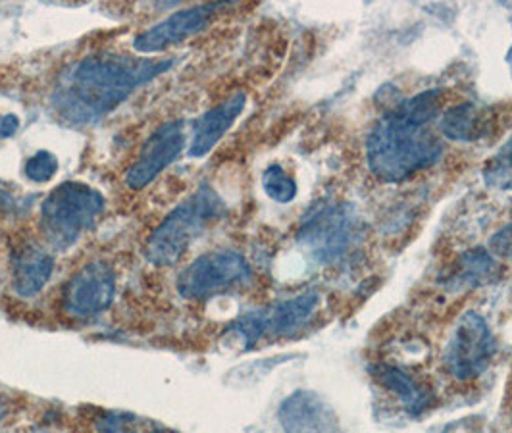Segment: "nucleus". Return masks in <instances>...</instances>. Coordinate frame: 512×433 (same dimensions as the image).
Here are the masks:
<instances>
[{
	"label": "nucleus",
	"instance_id": "f257e3e1",
	"mask_svg": "<svg viewBox=\"0 0 512 433\" xmlns=\"http://www.w3.org/2000/svg\"><path fill=\"white\" fill-rule=\"evenodd\" d=\"M176 62V58H137L124 52L87 54L56 79L52 112L66 126H93L137 89L172 70Z\"/></svg>",
	"mask_w": 512,
	"mask_h": 433
},
{
	"label": "nucleus",
	"instance_id": "f03ea898",
	"mask_svg": "<svg viewBox=\"0 0 512 433\" xmlns=\"http://www.w3.org/2000/svg\"><path fill=\"white\" fill-rule=\"evenodd\" d=\"M441 89L399 102L368 133L366 162L387 183H399L428 170L443 154V143L428 129L441 108Z\"/></svg>",
	"mask_w": 512,
	"mask_h": 433
},
{
	"label": "nucleus",
	"instance_id": "7ed1b4c3",
	"mask_svg": "<svg viewBox=\"0 0 512 433\" xmlns=\"http://www.w3.org/2000/svg\"><path fill=\"white\" fill-rule=\"evenodd\" d=\"M224 214L226 204L218 197V193L208 185H201L189 199L178 204L149 235L145 245L147 260L156 266L178 264L191 243Z\"/></svg>",
	"mask_w": 512,
	"mask_h": 433
},
{
	"label": "nucleus",
	"instance_id": "20e7f679",
	"mask_svg": "<svg viewBox=\"0 0 512 433\" xmlns=\"http://www.w3.org/2000/svg\"><path fill=\"white\" fill-rule=\"evenodd\" d=\"M103 193L81 181H64L41 204V233L56 251L74 247L104 212Z\"/></svg>",
	"mask_w": 512,
	"mask_h": 433
},
{
	"label": "nucleus",
	"instance_id": "39448f33",
	"mask_svg": "<svg viewBox=\"0 0 512 433\" xmlns=\"http://www.w3.org/2000/svg\"><path fill=\"white\" fill-rule=\"evenodd\" d=\"M357 216L347 204H324L305 216L297 241L312 260L333 264L351 249L357 237Z\"/></svg>",
	"mask_w": 512,
	"mask_h": 433
},
{
	"label": "nucleus",
	"instance_id": "423d86ee",
	"mask_svg": "<svg viewBox=\"0 0 512 433\" xmlns=\"http://www.w3.org/2000/svg\"><path fill=\"white\" fill-rule=\"evenodd\" d=\"M251 264L237 251H212L193 260L178 278L183 299L205 301L251 280Z\"/></svg>",
	"mask_w": 512,
	"mask_h": 433
},
{
	"label": "nucleus",
	"instance_id": "0eeeda50",
	"mask_svg": "<svg viewBox=\"0 0 512 433\" xmlns=\"http://www.w3.org/2000/svg\"><path fill=\"white\" fill-rule=\"evenodd\" d=\"M497 353V341L478 312H466L451 333L445 349V370L459 382L482 376Z\"/></svg>",
	"mask_w": 512,
	"mask_h": 433
},
{
	"label": "nucleus",
	"instance_id": "6e6552de",
	"mask_svg": "<svg viewBox=\"0 0 512 433\" xmlns=\"http://www.w3.org/2000/svg\"><path fill=\"white\" fill-rule=\"evenodd\" d=\"M116 295V272L104 260L87 262L68 280L62 291V308L74 320L97 318L108 310Z\"/></svg>",
	"mask_w": 512,
	"mask_h": 433
},
{
	"label": "nucleus",
	"instance_id": "1a4fd4ad",
	"mask_svg": "<svg viewBox=\"0 0 512 433\" xmlns=\"http://www.w3.org/2000/svg\"><path fill=\"white\" fill-rule=\"evenodd\" d=\"M183 145H185V129L181 120L158 126L143 143L135 162L129 166L126 183L135 191L145 189L172 162L180 158Z\"/></svg>",
	"mask_w": 512,
	"mask_h": 433
},
{
	"label": "nucleus",
	"instance_id": "9d476101",
	"mask_svg": "<svg viewBox=\"0 0 512 433\" xmlns=\"http://www.w3.org/2000/svg\"><path fill=\"white\" fill-rule=\"evenodd\" d=\"M220 6L222 4H218V2L216 4L208 2V4H199V6L180 10L172 16H168L166 20H162L160 24L139 33L133 41V47L141 54L166 51L181 41L205 31L206 27L210 26V22L214 20Z\"/></svg>",
	"mask_w": 512,
	"mask_h": 433
},
{
	"label": "nucleus",
	"instance_id": "9b49d317",
	"mask_svg": "<svg viewBox=\"0 0 512 433\" xmlns=\"http://www.w3.org/2000/svg\"><path fill=\"white\" fill-rule=\"evenodd\" d=\"M247 104L245 93H235L226 101L216 104L214 108L206 110L205 114L195 122L193 137L189 143V156L191 158H203L210 153L220 139L228 133L233 122L241 116Z\"/></svg>",
	"mask_w": 512,
	"mask_h": 433
},
{
	"label": "nucleus",
	"instance_id": "f8f14e48",
	"mask_svg": "<svg viewBox=\"0 0 512 433\" xmlns=\"http://www.w3.org/2000/svg\"><path fill=\"white\" fill-rule=\"evenodd\" d=\"M280 424L285 433L335 432V418L330 408L312 391H297L283 401Z\"/></svg>",
	"mask_w": 512,
	"mask_h": 433
},
{
	"label": "nucleus",
	"instance_id": "ddd939ff",
	"mask_svg": "<svg viewBox=\"0 0 512 433\" xmlns=\"http://www.w3.org/2000/svg\"><path fill=\"white\" fill-rule=\"evenodd\" d=\"M12 285L20 297H35L51 280L54 256L41 245L24 243L12 251Z\"/></svg>",
	"mask_w": 512,
	"mask_h": 433
},
{
	"label": "nucleus",
	"instance_id": "4468645a",
	"mask_svg": "<svg viewBox=\"0 0 512 433\" xmlns=\"http://www.w3.org/2000/svg\"><path fill=\"white\" fill-rule=\"evenodd\" d=\"M370 374L384 389L391 391L412 416L424 414L436 403L432 389L426 383L418 382L410 372L399 366L385 364V362L374 364L370 366Z\"/></svg>",
	"mask_w": 512,
	"mask_h": 433
},
{
	"label": "nucleus",
	"instance_id": "2eb2a0df",
	"mask_svg": "<svg viewBox=\"0 0 512 433\" xmlns=\"http://www.w3.org/2000/svg\"><path fill=\"white\" fill-rule=\"evenodd\" d=\"M318 306L316 293H305L283 303L272 306L268 312V333L276 337H287L301 330Z\"/></svg>",
	"mask_w": 512,
	"mask_h": 433
},
{
	"label": "nucleus",
	"instance_id": "dca6fc26",
	"mask_svg": "<svg viewBox=\"0 0 512 433\" xmlns=\"http://www.w3.org/2000/svg\"><path fill=\"white\" fill-rule=\"evenodd\" d=\"M484 116L482 110L476 108L470 102H462L453 108H449L443 118L439 128L443 131V135L451 141H459V143H474L482 137L484 133Z\"/></svg>",
	"mask_w": 512,
	"mask_h": 433
},
{
	"label": "nucleus",
	"instance_id": "f3484780",
	"mask_svg": "<svg viewBox=\"0 0 512 433\" xmlns=\"http://www.w3.org/2000/svg\"><path fill=\"white\" fill-rule=\"evenodd\" d=\"M497 260L486 249H472L464 253L459 260L457 280L466 285H482L497 278Z\"/></svg>",
	"mask_w": 512,
	"mask_h": 433
},
{
	"label": "nucleus",
	"instance_id": "a211bd4d",
	"mask_svg": "<svg viewBox=\"0 0 512 433\" xmlns=\"http://www.w3.org/2000/svg\"><path fill=\"white\" fill-rule=\"evenodd\" d=\"M482 176L489 187L512 191V137L487 160Z\"/></svg>",
	"mask_w": 512,
	"mask_h": 433
},
{
	"label": "nucleus",
	"instance_id": "6ab92c4d",
	"mask_svg": "<svg viewBox=\"0 0 512 433\" xmlns=\"http://www.w3.org/2000/svg\"><path fill=\"white\" fill-rule=\"evenodd\" d=\"M264 193L276 203H291L297 197V181L291 178L280 164H272L262 174Z\"/></svg>",
	"mask_w": 512,
	"mask_h": 433
},
{
	"label": "nucleus",
	"instance_id": "aec40b11",
	"mask_svg": "<svg viewBox=\"0 0 512 433\" xmlns=\"http://www.w3.org/2000/svg\"><path fill=\"white\" fill-rule=\"evenodd\" d=\"M228 332L235 333L243 341L245 351H251L255 347L256 341H260V337H264L268 333V312H266V308L243 314L237 322L231 324Z\"/></svg>",
	"mask_w": 512,
	"mask_h": 433
},
{
	"label": "nucleus",
	"instance_id": "412c9836",
	"mask_svg": "<svg viewBox=\"0 0 512 433\" xmlns=\"http://www.w3.org/2000/svg\"><path fill=\"white\" fill-rule=\"evenodd\" d=\"M58 172V158L51 151H37L27 158L24 174L33 183H49Z\"/></svg>",
	"mask_w": 512,
	"mask_h": 433
},
{
	"label": "nucleus",
	"instance_id": "4be33fe9",
	"mask_svg": "<svg viewBox=\"0 0 512 433\" xmlns=\"http://www.w3.org/2000/svg\"><path fill=\"white\" fill-rule=\"evenodd\" d=\"M97 433H137V418L128 412H106L97 418Z\"/></svg>",
	"mask_w": 512,
	"mask_h": 433
},
{
	"label": "nucleus",
	"instance_id": "5701e85b",
	"mask_svg": "<svg viewBox=\"0 0 512 433\" xmlns=\"http://www.w3.org/2000/svg\"><path fill=\"white\" fill-rule=\"evenodd\" d=\"M489 253L493 256H501V258H512V224L491 235Z\"/></svg>",
	"mask_w": 512,
	"mask_h": 433
},
{
	"label": "nucleus",
	"instance_id": "b1692460",
	"mask_svg": "<svg viewBox=\"0 0 512 433\" xmlns=\"http://www.w3.org/2000/svg\"><path fill=\"white\" fill-rule=\"evenodd\" d=\"M20 129V118L12 112L0 114V139H10Z\"/></svg>",
	"mask_w": 512,
	"mask_h": 433
},
{
	"label": "nucleus",
	"instance_id": "393cba45",
	"mask_svg": "<svg viewBox=\"0 0 512 433\" xmlns=\"http://www.w3.org/2000/svg\"><path fill=\"white\" fill-rule=\"evenodd\" d=\"M8 416V407L4 403H0V422Z\"/></svg>",
	"mask_w": 512,
	"mask_h": 433
},
{
	"label": "nucleus",
	"instance_id": "a878e982",
	"mask_svg": "<svg viewBox=\"0 0 512 433\" xmlns=\"http://www.w3.org/2000/svg\"><path fill=\"white\" fill-rule=\"evenodd\" d=\"M153 433H168V432H153Z\"/></svg>",
	"mask_w": 512,
	"mask_h": 433
}]
</instances>
